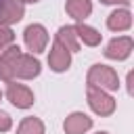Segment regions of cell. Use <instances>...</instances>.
<instances>
[{
  "instance_id": "277c9868",
  "label": "cell",
  "mask_w": 134,
  "mask_h": 134,
  "mask_svg": "<svg viewBox=\"0 0 134 134\" xmlns=\"http://www.w3.org/2000/svg\"><path fill=\"white\" fill-rule=\"evenodd\" d=\"M6 98L17 109H29L34 105V100H36L31 88H27L25 84H17V82H8V86H6Z\"/></svg>"
},
{
  "instance_id": "e0dca14e",
  "label": "cell",
  "mask_w": 134,
  "mask_h": 134,
  "mask_svg": "<svg viewBox=\"0 0 134 134\" xmlns=\"http://www.w3.org/2000/svg\"><path fill=\"white\" fill-rule=\"evenodd\" d=\"M13 128V117L6 111H0V132H8Z\"/></svg>"
},
{
  "instance_id": "44dd1931",
  "label": "cell",
  "mask_w": 134,
  "mask_h": 134,
  "mask_svg": "<svg viewBox=\"0 0 134 134\" xmlns=\"http://www.w3.org/2000/svg\"><path fill=\"white\" fill-rule=\"evenodd\" d=\"M0 100H2V92H0Z\"/></svg>"
},
{
  "instance_id": "2e32d148",
  "label": "cell",
  "mask_w": 134,
  "mask_h": 134,
  "mask_svg": "<svg viewBox=\"0 0 134 134\" xmlns=\"http://www.w3.org/2000/svg\"><path fill=\"white\" fill-rule=\"evenodd\" d=\"M13 42H15V31H13L10 27L0 25V54H2L8 46H13Z\"/></svg>"
},
{
  "instance_id": "30bf717a",
  "label": "cell",
  "mask_w": 134,
  "mask_h": 134,
  "mask_svg": "<svg viewBox=\"0 0 134 134\" xmlns=\"http://www.w3.org/2000/svg\"><path fill=\"white\" fill-rule=\"evenodd\" d=\"M48 65H50V69L57 71V73L67 71L69 65H71V52L65 50L59 42H52V46H50V54H48Z\"/></svg>"
},
{
  "instance_id": "5b68a950",
  "label": "cell",
  "mask_w": 134,
  "mask_h": 134,
  "mask_svg": "<svg viewBox=\"0 0 134 134\" xmlns=\"http://www.w3.org/2000/svg\"><path fill=\"white\" fill-rule=\"evenodd\" d=\"M21 57V48L19 46H8L2 54H0V80L2 82H15V69H17V61Z\"/></svg>"
},
{
  "instance_id": "4fadbf2b",
  "label": "cell",
  "mask_w": 134,
  "mask_h": 134,
  "mask_svg": "<svg viewBox=\"0 0 134 134\" xmlns=\"http://www.w3.org/2000/svg\"><path fill=\"white\" fill-rule=\"evenodd\" d=\"M54 42H59V44H61L65 50H69V52H77V50H80V40H77V36H75L73 25H61L59 31H57V36H54Z\"/></svg>"
},
{
  "instance_id": "8fae6325",
  "label": "cell",
  "mask_w": 134,
  "mask_h": 134,
  "mask_svg": "<svg viewBox=\"0 0 134 134\" xmlns=\"http://www.w3.org/2000/svg\"><path fill=\"white\" fill-rule=\"evenodd\" d=\"M107 27L111 31H128L132 27V13L128 8H115L107 17Z\"/></svg>"
},
{
  "instance_id": "52a82bcc",
  "label": "cell",
  "mask_w": 134,
  "mask_h": 134,
  "mask_svg": "<svg viewBox=\"0 0 134 134\" xmlns=\"http://www.w3.org/2000/svg\"><path fill=\"white\" fill-rule=\"evenodd\" d=\"M25 15V6L19 0H0V25L10 27L13 23H19Z\"/></svg>"
},
{
  "instance_id": "5bb4252c",
  "label": "cell",
  "mask_w": 134,
  "mask_h": 134,
  "mask_svg": "<svg viewBox=\"0 0 134 134\" xmlns=\"http://www.w3.org/2000/svg\"><path fill=\"white\" fill-rule=\"evenodd\" d=\"M73 29H75L77 40H80V42H84L86 46H98V44H100V40H103V34H100L98 29H94V27L86 25V23H75V25H73Z\"/></svg>"
},
{
  "instance_id": "ac0fdd59",
  "label": "cell",
  "mask_w": 134,
  "mask_h": 134,
  "mask_svg": "<svg viewBox=\"0 0 134 134\" xmlns=\"http://www.w3.org/2000/svg\"><path fill=\"white\" fill-rule=\"evenodd\" d=\"M103 4H124V6H128L130 4V0H100Z\"/></svg>"
},
{
  "instance_id": "9a60e30c",
  "label": "cell",
  "mask_w": 134,
  "mask_h": 134,
  "mask_svg": "<svg viewBox=\"0 0 134 134\" xmlns=\"http://www.w3.org/2000/svg\"><path fill=\"white\" fill-rule=\"evenodd\" d=\"M17 134H44V121L40 117H23L21 124L17 126Z\"/></svg>"
},
{
  "instance_id": "d6986e66",
  "label": "cell",
  "mask_w": 134,
  "mask_h": 134,
  "mask_svg": "<svg viewBox=\"0 0 134 134\" xmlns=\"http://www.w3.org/2000/svg\"><path fill=\"white\" fill-rule=\"evenodd\" d=\"M21 4H36V2H40V0H19Z\"/></svg>"
},
{
  "instance_id": "ba28073f",
  "label": "cell",
  "mask_w": 134,
  "mask_h": 134,
  "mask_svg": "<svg viewBox=\"0 0 134 134\" xmlns=\"http://www.w3.org/2000/svg\"><path fill=\"white\" fill-rule=\"evenodd\" d=\"M92 117H88L84 111H73L65 117L63 121V130L65 134H86L90 128H92Z\"/></svg>"
},
{
  "instance_id": "7c38bea8",
  "label": "cell",
  "mask_w": 134,
  "mask_h": 134,
  "mask_svg": "<svg viewBox=\"0 0 134 134\" xmlns=\"http://www.w3.org/2000/svg\"><path fill=\"white\" fill-rule=\"evenodd\" d=\"M65 10L73 21L84 23L92 13V2L90 0H67L65 2Z\"/></svg>"
},
{
  "instance_id": "8992f818",
  "label": "cell",
  "mask_w": 134,
  "mask_h": 134,
  "mask_svg": "<svg viewBox=\"0 0 134 134\" xmlns=\"http://www.w3.org/2000/svg\"><path fill=\"white\" fill-rule=\"evenodd\" d=\"M134 50V40L130 36H119V38H113L107 48H105V57L107 59H113V61H126Z\"/></svg>"
},
{
  "instance_id": "9c48e42d",
  "label": "cell",
  "mask_w": 134,
  "mask_h": 134,
  "mask_svg": "<svg viewBox=\"0 0 134 134\" xmlns=\"http://www.w3.org/2000/svg\"><path fill=\"white\" fill-rule=\"evenodd\" d=\"M40 71H42L40 61H38L34 54H23V52H21V57H19V61H17L15 77H19V80H34V77L40 75Z\"/></svg>"
},
{
  "instance_id": "6da1fadb",
  "label": "cell",
  "mask_w": 134,
  "mask_h": 134,
  "mask_svg": "<svg viewBox=\"0 0 134 134\" xmlns=\"http://www.w3.org/2000/svg\"><path fill=\"white\" fill-rule=\"evenodd\" d=\"M88 86H96L105 92H115L119 88V77H117V71L109 65H103V63H96L88 69Z\"/></svg>"
},
{
  "instance_id": "3957f363",
  "label": "cell",
  "mask_w": 134,
  "mask_h": 134,
  "mask_svg": "<svg viewBox=\"0 0 134 134\" xmlns=\"http://www.w3.org/2000/svg\"><path fill=\"white\" fill-rule=\"evenodd\" d=\"M23 42H25V46L31 50V54L44 52L46 46H48V31H46V27H44L42 23H31V25H27L25 31H23Z\"/></svg>"
},
{
  "instance_id": "7a4b0ae2",
  "label": "cell",
  "mask_w": 134,
  "mask_h": 134,
  "mask_svg": "<svg viewBox=\"0 0 134 134\" xmlns=\"http://www.w3.org/2000/svg\"><path fill=\"white\" fill-rule=\"evenodd\" d=\"M86 96H88L90 109H92L96 115H100V117L113 115L117 103H115V98H113L109 92H105V90H100V88H96V86H88V88H86Z\"/></svg>"
},
{
  "instance_id": "ffe728a7",
  "label": "cell",
  "mask_w": 134,
  "mask_h": 134,
  "mask_svg": "<svg viewBox=\"0 0 134 134\" xmlns=\"http://www.w3.org/2000/svg\"><path fill=\"white\" fill-rule=\"evenodd\" d=\"M96 134H109V132H96Z\"/></svg>"
}]
</instances>
